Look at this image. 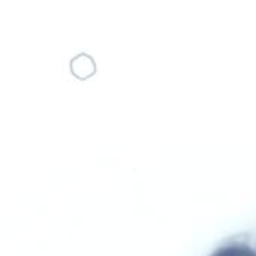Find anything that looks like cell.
Here are the masks:
<instances>
[{"label": "cell", "instance_id": "6da1fadb", "mask_svg": "<svg viewBox=\"0 0 256 256\" xmlns=\"http://www.w3.org/2000/svg\"><path fill=\"white\" fill-rule=\"evenodd\" d=\"M70 69H72L74 75H76L78 78H88L94 74L96 66L93 63L92 57H88L86 54H80L72 60Z\"/></svg>", "mask_w": 256, "mask_h": 256}]
</instances>
